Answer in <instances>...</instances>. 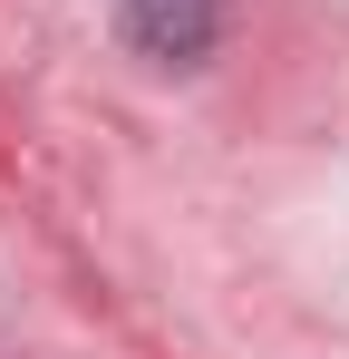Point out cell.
<instances>
[{
    "label": "cell",
    "instance_id": "6da1fadb",
    "mask_svg": "<svg viewBox=\"0 0 349 359\" xmlns=\"http://www.w3.org/2000/svg\"><path fill=\"white\" fill-rule=\"evenodd\" d=\"M126 39L165 68H194L214 49V0H126Z\"/></svg>",
    "mask_w": 349,
    "mask_h": 359
}]
</instances>
